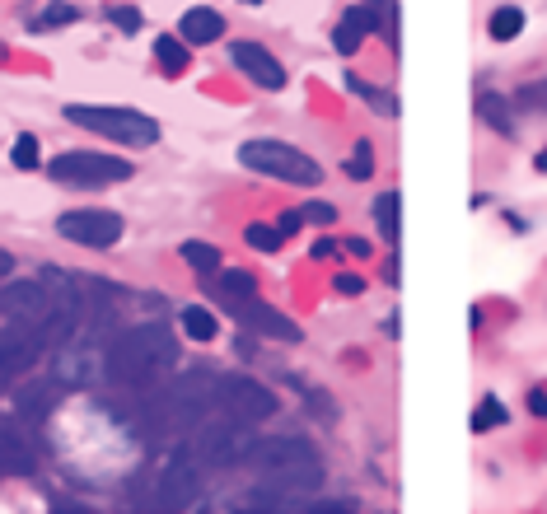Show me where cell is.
<instances>
[{"mask_svg": "<svg viewBox=\"0 0 547 514\" xmlns=\"http://www.w3.org/2000/svg\"><path fill=\"white\" fill-rule=\"evenodd\" d=\"M253 463H258V477L276 491H290V496H309L323 486V458L309 440H295V435H272V440H258L253 449Z\"/></svg>", "mask_w": 547, "mask_h": 514, "instance_id": "cell-1", "label": "cell"}, {"mask_svg": "<svg viewBox=\"0 0 547 514\" xmlns=\"http://www.w3.org/2000/svg\"><path fill=\"white\" fill-rule=\"evenodd\" d=\"M66 122L94 131L103 141L117 145H155L159 141V122L150 113L136 108H103V103H66Z\"/></svg>", "mask_w": 547, "mask_h": 514, "instance_id": "cell-2", "label": "cell"}, {"mask_svg": "<svg viewBox=\"0 0 547 514\" xmlns=\"http://www.w3.org/2000/svg\"><path fill=\"white\" fill-rule=\"evenodd\" d=\"M239 159H244V169L267 173V178H281V183H295V187H318L323 183V169H318L304 150H295V145H286V141H244Z\"/></svg>", "mask_w": 547, "mask_h": 514, "instance_id": "cell-3", "label": "cell"}, {"mask_svg": "<svg viewBox=\"0 0 547 514\" xmlns=\"http://www.w3.org/2000/svg\"><path fill=\"white\" fill-rule=\"evenodd\" d=\"M253 449H258V430L253 421H206V430L197 435V458L206 468H239V463H253Z\"/></svg>", "mask_w": 547, "mask_h": 514, "instance_id": "cell-4", "label": "cell"}, {"mask_svg": "<svg viewBox=\"0 0 547 514\" xmlns=\"http://www.w3.org/2000/svg\"><path fill=\"white\" fill-rule=\"evenodd\" d=\"M47 173L57 183H71V187H108V183H122L131 178V164L127 159H113V155H99V150H61Z\"/></svg>", "mask_w": 547, "mask_h": 514, "instance_id": "cell-5", "label": "cell"}, {"mask_svg": "<svg viewBox=\"0 0 547 514\" xmlns=\"http://www.w3.org/2000/svg\"><path fill=\"white\" fill-rule=\"evenodd\" d=\"M57 234L61 239L80 243V248H117L127 225L117 211H99V206H80V211H61L57 215Z\"/></svg>", "mask_w": 547, "mask_h": 514, "instance_id": "cell-6", "label": "cell"}, {"mask_svg": "<svg viewBox=\"0 0 547 514\" xmlns=\"http://www.w3.org/2000/svg\"><path fill=\"white\" fill-rule=\"evenodd\" d=\"M216 398L220 407L239 421H262V416L276 412V393L258 379H248V374H220L216 379Z\"/></svg>", "mask_w": 547, "mask_h": 514, "instance_id": "cell-7", "label": "cell"}, {"mask_svg": "<svg viewBox=\"0 0 547 514\" xmlns=\"http://www.w3.org/2000/svg\"><path fill=\"white\" fill-rule=\"evenodd\" d=\"M47 332L38 323H10V332H0V388H10V379L33 370V360L47 351Z\"/></svg>", "mask_w": 547, "mask_h": 514, "instance_id": "cell-8", "label": "cell"}, {"mask_svg": "<svg viewBox=\"0 0 547 514\" xmlns=\"http://www.w3.org/2000/svg\"><path fill=\"white\" fill-rule=\"evenodd\" d=\"M202 500V472L188 454H173L159 472V510H192Z\"/></svg>", "mask_w": 547, "mask_h": 514, "instance_id": "cell-9", "label": "cell"}, {"mask_svg": "<svg viewBox=\"0 0 547 514\" xmlns=\"http://www.w3.org/2000/svg\"><path fill=\"white\" fill-rule=\"evenodd\" d=\"M164 398H169L173 421H178V426H183V421H206V416L220 407L216 379H206V374H183L178 384L164 388Z\"/></svg>", "mask_w": 547, "mask_h": 514, "instance_id": "cell-10", "label": "cell"}, {"mask_svg": "<svg viewBox=\"0 0 547 514\" xmlns=\"http://www.w3.org/2000/svg\"><path fill=\"white\" fill-rule=\"evenodd\" d=\"M0 314L10 323H38L43 328L47 314H52V290L47 281H5L0 290Z\"/></svg>", "mask_w": 547, "mask_h": 514, "instance_id": "cell-11", "label": "cell"}, {"mask_svg": "<svg viewBox=\"0 0 547 514\" xmlns=\"http://www.w3.org/2000/svg\"><path fill=\"white\" fill-rule=\"evenodd\" d=\"M230 314L239 318L248 332H258V337H276V342H304L300 323H295V318H286L281 309H272V304H262L258 295H253V300L230 304Z\"/></svg>", "mask_w": 547, "mask_h": 514, "instance_id": "cell-12", "label": "cell"}, {"mask_svg": "<svg viewBox=\"0 0 547 514\" xmlns=\"http://www.w3.org/2000/svg\"><path fill=\"white\" fill-rule=\"evenodd\" d=\"M230 57H234V66H239V71H244L258 89H267V94L286 89V66H281V61H276L262 43H248V38H244V43L230 47Z\"/></svg>", "mask_w": 547, "mask_h": 514, "instance_id": "cell-13", "label": "cell"}, {"mask_svg": "<svg viewBox=\"0 0 547 514\" xmlns=\"http://www.w3.org/2000/svg\"><path fill=\"white\" fill-rule=\"evenodd\" d=\"M33 468H38V454L19 416H0V477H29Z\"/></svg>", "mask_w": 547, "mask_h": 514, "instance_id": "cell-14", "label": "cell"}, {"mask_svg": "<svg viewBox=\"0 0 547 514\" xmlns=\"http://www.w3.org/2000/svg\"><path fill=\"white\" fill-rule=\"evenodd\" d=\"M127 342L141 351V360L150 365V370H173L178 365V342H173L169 328H159V323H141V328L127 332Z\"/></svg>", "mask_w": 547, "mask_h": 514, "instance_id": "cell-15", "label": "cell"}, {"mask_svg": "<svg viewBox=\"0 0 547 514\" xmlns=\"http://www.w3.org/2000/svg\"><path fill=\"white\" fill-rule=\"evenodd\" d=\"M375 29H379L375 5H351V10L337 19V29H332V47H337L342 57H351V52H360V43H365Z\"/></svg>", "mask_w": 547, "mask_h": 514, "instance_id": "cell-16", "label": "cell"}, {"mask_svg": "<svg viewBox=\"0 0 547 514\" xmlns=\"http://www.w3.org/2000/svg\"><path fill=\"white\" fill-rule=\"evenodd\" d=\"M57 398H61V379H38V384H29V388H19V398H15V407H19V421H47L52 416V407H57Z\"/></svg>", "mask_w": 547, "mask_h": 514, "instance_id": "cell-17", "label": "cell"}, {"mask_svg": "<svg viewBox=\"0 0 547 514\" xmlns=\"http://www.w3.org/2000/svg\"><path fill=\"white\" fill-rule=\"evenodd\" d=\"M225 33V15L220 10H206V5H192L183 15V43L188 47H202V43H216Z\"/></svg>", "mask_w": 547, "mask_h": 514, "instance_id": "cell-18", "label": "cell"}, {"mask_svg": "<svg viewBox=\"0 0 547 514\" xmlns=\"http://www.w3.org/2000/svg\"><path fill=\"white\" fill-rule=\"evenodd\" d=\"M206 290H211V295H220V304L230 309V304L253 300V295H258V276H253V272H239V267H230V272L220 267V281H206Z\"/></svg>", "mask_w": 547, "mask_h": 514, "instance_id": "cell-19", "label": "cell"}, {"mask_svg": "<svg viewBox=\"0 0 547 514\" xmlns=\"http://www.w3.org/2000/svg\"><path fill=\"white\" fill-rule=\"evenodd\" d=\"M477 117L487 122L491 131H501V136H515V117H510V103L501 99V94H477Z\"/></svg>", "mask_w": 547, "mask_h": 514, "instance_id": "cell-20", "label": "cell"}, {"mask_svg": "<svg viewBox=\"0 0 547 514\" xmlns=\"http://www.w3.org/2000/svg\"><path fill=\"white\" fill-rule=\"evenodd\" d=\"M155 61H159V71L164 75H183L188 71V61H192V52L183 47V38L164 33V38H155Z\"/></svg>", "mask_w": 547, "mask_h": 514, "instance_id": "cell-21", "label": "cell"}, {"mask_svg": "<svg viewBox=\"0 0 547 514\" xmlns=\"http://www.w3.org/2000/svg\"><path fill=\"white\" fill-rule=\"evenodd\" d=\"M487 33L496 38V43H510V38H519V33H524V10H519V5H501V10H491Z\"/></svg>", "mask_w": 547, "mask_h": 514, "instance_id": "cell-22", "label": "cell"}, {"mask_svg": "<svg viewBox=\"0 0 547 514\" xmlns=\"http://www.w3.org/2000/svg\"><path fill=\"white\" fill-rule=\"evenodd\" d=\"M398 206H403L398 192H379V197H375V229L389 243H398V234H403V229H398Z\"/></svg>", "mask_w": 547, "mask_h": 514, "instance_id": "cell-23", "label": "cell"}, {"mask_svg": "<svg viewBox=\"0 0 547 514\" xmlns=\"http://www.w3.org/2000/svg\"><path fill=\"white\" fill-rule=\"evenodd\" d=\"M183 332L192 342H216L220 337V318L211 309H183Z\"/></svg>", "mask_w": 547, "mask_h": 514, "instance_id": "cell-24", "label": "cell"}, {"mask_svg": "<svg viewBox=\"0 0 547 514\" xmlns=\"http://www.w3.org/2000/svg\"><path fill=\"white\" fill-rule=\"evenodd\" d=\"M183 262H188L192 272H220V248H211L202 239H188L183 243Z\"/></svg>", "mask_w": 547, "mask_h": 514, "instance_id": "cell-25", "label": "cell"}, {"mask_svg": "<svg viewBox=\"0 0 547 514\" xmlns=\"http://www.w3.org/2000/svg\"><path fill=\"white\" fill-rule=\"evenodd\" d=\"M510 421V412H505V402L501 398H482L477 402V412H473V430L482 435V430H496Z\"/></svg>", "mask_w": 547, "mask_h": 514, "instance_id": "cell-26", "label": "cell"}, {"mask_svg": "<svg viewBox=\"0 0 547 514\" xmlns=\"http://www.w3.org/2000/svg\"><path fill=\"white\" fill-rule=\"evenodd\" d=\"M38 155H43V150H38V136H33V131H24V136L15 141V150H10V164L29 173V169H38V164H43Z\"/></svg>", "mask_w": 547, "mask_h": 514, "instance_id": "cell-27", "label": "cell"}, {"mask_svg": "<svg viewBox=\"0 0 547 514\" xmlns=\"http://www.w3.org/2000/svg\"><path fill=\"white\" fill-rule=\"evenodd\" d=\"M244 239H248V248H258V253H276V248L286 243V234H281L276 225H248Z\"/></svg>", "mask_w": 547, "mask_h": 514, "instance_id": "cell-28", "label": "cell"}, {"mask_svg": "<svg viewBox=\"0 0 547 514\" xmlns=\"http://www.w3.org/2000/svg\"><path fill=\"white\" fill-rule=\"evenodd\" d=\"M375 173V145L370 141H360L356 145V155H351V164H346V178H356V183H365Z\"/></svg>", "mask_w": 547, "mask_h": 514, "instance_id": "cell-29", "label": "cell"}, {"mask_svg": "<svg viewBox=\"0 0 547 514\" xmlns=\"http://www.w3.org/2000/svg\"><path fill=\"white\" fill-rule=\"evenodd\" d=\"M61 24H75V5H66V0L47 5L43 15L33 19V29H61Z\"/></svg>", "mask_w": 547, "mask_h": 514, "instance_id": "cell-30", "label": "cell"}, {"mask_svg": "<svg viewBox=\"0 0 547 514\" xmlns=\"http://www.w3.org/2000/svg\"><path fill=\"white\" fill-rule=\"evenodd\" d=\"M304 402H309V412H314L323 426H332V421H337V402H332L323 388H309V393H304Z\"/></svg>", "mask_w": 547, "mask_h": 514, "instance_id": "cell-31", "label": "cell"}, {"mask_svg": "<svg viewBox=\"0 0 547 514\" xmlns=\"http://www.w3.org/2000/svg\"><path fill=\"white\" fill-rule=\"evenodd\" d=\"M346 85H351V94H360V99H370V103H375L379 113H393V108H398V103H393L389 94H379V89H370L365 80H356V75H346Z\"/></svg>", "mask_w": 547, "mask_h": 514, "instance_id": "cell-32", "label": "cell"}, {"mask_svg": "<svg viewBox=\"0 0 547 514\" xmlns=\"http://www.w3.org/2000/svg\"><path fill=\"white\" fill-rule=\"evenodd\" d=\"M108 19H113L122 33H136V29H141V10H136V5H113V10H108Z\"/></svg>", "mask_w": 547, "mask_h": 514, "instance_id": "cell-33", "label": "cell"}, {"mask_svg": "<svg viewBox=\"0 0 547 514\" xmlns=\"http://www.w3.org/2000/svg\"><path fill=\"white\" fill-rule=\"evenodd\" d=\"M300 215L304 220H314V225H332V220H337V206H328V201H309Z\"/></svg>", "mask_w": 547, "mask_h": 514, "instance_id": "cell-34", "label": "cell"}, {"mask_svg": "<svg viewBox=\"0 0 547 514\" xmlns=\"http://www.w3.org/2000/svg\"><path fill=\"white\" fill-rule=\"evenodd\" d=\"M519 108H547V80H538V85L519 89Z\"/></svg>", "mask_w": 547, "mask_h": 514, "instance_id": "cell-35", "label": "cell"}, {"mask_svg": "<svg viewBox=\"0 0 547 514\" xmlns=\"http://www.w3.org/2000/svg\"><path fill=\"white\" fill-rule=\"evenodd\" d=\"M332 286H337V295H360V290H365V276H356V272H337V281H332Z\"/></svg>", "mask_w": 547, "mask_h": 514, "instance_id": "cell-36", "label": "cell"}, {"mask_svg": "<svg viewBox=\"0 0 547 514\" xmlns=\"http://www.w3.org/2000/svg\"><path fill=\"white\" fill-rule=\"evenodd\" d=\"M276 229H281V234H300V229H304V215H300V211H286Z\"/></svg>", "mask_w": 547, "mask_h": 514, "instance_id": "cell-37", "label": "cell"}, {"mask_svg": "<svg viewBox=\"0 0 547 514\" xmlns=\"http://www.w3.org/2000/svg\"><path fill=\"white\" fill-rule=\"evenodd\" d=\"M529 412L533 416H547V393H543V388H533V393H529Z\"/></svg>", "mask_w": 547, "mask_h": 514, "instance_id": "cell-38", "label": "cell"}, {"mask_svg": "<svg viewBox=\"0 0 547 514\" xmlns=\"http://www.w3.org/2000/svg\"><path fill=\"white\" fill-rule=\"evenodd\" d=\"M10 272H15V257L0 248V281H10Z\"/></svg>", "mask_w": 547, "mask_h": 514, "instance_id": "cell-39", "label": "cell"}, {"mask_svg": "<svg viewBox=\"0 0 547 514\" xmlns=\"http://www.w3.org/2000/svg\"><path fill=\"white\" fill-rule=\"evenodd\" d=\"M346 248H351L356 257H370V239H346Z\"/></svg>", "mask_w": 547, "mask_h": 514, "instance_id": "cell-40", "label": "cell"}, {"mask_svg": "<svg viewBox=\"0 0 547 514\" xmlns=\"http://www.w3.org/2000/svg\"><path fill=\"white\" fill-rule=\"evenodd\" d=\"M538 169H543V173H547V150H543V155H538Z\"/></svg>", "mask_w": 547, "mask_h": 514, "instance_id": "cell-41", "label": "cell"}, {"mask_svg": "<svg viewBox=\"0 0 547 514\" xmlns=\"http://www.w3.org/2000/svg\"><path fill=\"white\" fill-rule=\"evenodd\" d=\"M248 5H262V0H248Z\"/></svg>", "mask_w": 547, "mask_h": 514, "instance_id": "cell-42", "label": "cell"}]
</instances>
